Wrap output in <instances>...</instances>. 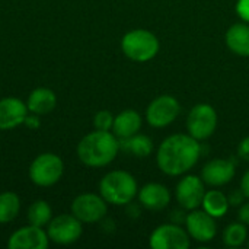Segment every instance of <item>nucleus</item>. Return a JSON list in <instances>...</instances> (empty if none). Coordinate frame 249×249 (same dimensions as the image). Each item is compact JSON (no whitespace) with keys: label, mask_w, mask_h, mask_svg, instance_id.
Instances as JSON below:
<instances>
[{"label":"nucleus","mask_w":249,"mask_h":249,"mask_svg":"<svg viewBox=\"0 0 249 249\" xmlns=\"http://www.w3.org/2000/svg\"><path fill=\"white\" fill-rule=\"evenodd\" d=\"M201 156V144L190 134L166 137L156 153L159 169L169 177H179L196 166Z\"/></svg>","instance_id":"f257e3e1"},{"label":"nucleus","mask_w":249,"mask_h":249,"mask_svg":"<svg viewBox=\"0 0 249 249\" xmlns=\"http://www.w3.org/2000/svg\"><path fill=\"white\" fill-rule=\"evenodd\" d=\"M120 152L118 137L109 131L95 130L86 134L77 144V158L89 168L109 165Z\"/></svg>","instance_id":"f03ea898"},{"label":"nucleus","mask_w":249,"mask_h":249,"mask_svg":"<svg viewBox=\"0 0 249 249\" xmlns=\"http://www.w3.org/2000/svg\"><path fill=\"white\" fill-rule=\"evenodd\" d=\"M137 193V181L127 171H111L99 182V194L108 204L128 206Z\"/></svg>","instance_id":"7ed1b4c3"},{"label":"nucleus","mask_w":249,"mask_h":249,"mask_svg":"<svg viewBox=\"0 0 249 249\" xmlns=\"http://www.w3.org/2000/svg\"><path fill=\"white\" fill-rule=\"evenodd\" d=\"M158 36L147 29H133L121 39V50L124 55L137 63H146L159 53Z\"/></svg>","instance_id":"20e7f679"},{"label":"nucleus","mask_w":249,"mask_h":249,"mask_svg":"<svg viewBox=\"0 0 249 249\" xmlns=\"http://www.w3.org/2000/svg\"><path fill=\"white\" fill-rule=\"evenodd\" d=\"M64 172V163L55 153L38 155L29 166V179L38 187L55 185Z\"/></svg>","instance_id":"39448f33"},{"label":"nucleus","mask_w":249,"mask_h":249,"mask_svg":"<svg viewBox=\"0 0 249 249\" xmlns=\"http://www.w3.org/2000/svg\"><path fill=\"white\" fill-rule=\"evenodd\" d=\"M217 128V112L209 104L196 105L187 117V131L196 140H206Z\"/></svg>","instance_id":"423d86ee"},{"label":"nucleus","mask_w":249,"mask_h":249,"mask_svg":"<svg viewBox=\"0 0 249 249\" xmlns=\"http://www.w3.org/2000/svg\"><path fill=\"white\" fill-rule=\"evenodd\" d=\"M181 112V105L178 99L172 95H160L155 98L147 109L146 120L155 128H163L172 124Z\"/></svg>","instance_id":"0eeeda50"},{"label":"nucleus","mask_w":249,"mask_h":249,"mask_svg":"<svg viewBox=\"0 0 249 249\" xmlns=\"http://www.w3.org/2000/svg\"><path fill=\"white\" fill-rule=\"evenodd\" d=\"M108 212V203L104 197L93 193H85L77 196L71 203V214H74L82 223L101 222Z\"/></svg>","instance_id":"6e6552de"},{"label":"nucleus","mask_w":249,"mask_h":249,"mask_svg":"<svg viewBox=\"0 0 249 249\" xmlns=\"http://www.w3.org/2000/svg\"><path fill=\"white\" fill-rule=\"evenodd\" d=\"M83 228L82 222L74 214H60L53 217L47 225V233L51 242L58 245H70L79 241Z\"/></svg>","instance_id":"1a4fd4ad"},{"label":"nucleus","mask_w":249,"mask_h":249,"mask_svg":"<svg viewBox=\"0 0 249 249\" xmlns=\"http://www.w3.org/2000/svg\"><path fill=\"white\" fill-rule=\"evenodd\" d=\"M190 244L188 232L177 223L160 225L149 238V245L153 249H187Z\"/></svg>","instance_id":"9d476101"},{"label":"nucleus","mask_w":249,"mask_h":249,"mask_svg":"<svg viewBox=\"0 0 249 249\" xmlns=\"http://www.w3.org/2000/svg\"><path fill=\"white\" fill-rule=\"evenodd\" d=\"M206 194L204 181L197 175L184 177L175 190V197L179 206L185 210H196L203 204Z\"/></svg>","instance_id":"9b49d317"},{"label":"nucleus","mask_w":249,"mask_h":249,"mask_svg":"<svg viewBox=\"0 0 249 249\" xmlns=\"http://www.w3.org/2000/svg\"><path fill=\"white\" fill-rule=\"evenodd\" d=\"M185 226L190 238L197 242L207 244L214 239L217 232V225L213 216L204 210H190L185 217Z\"/></svg>","instance_id":"f8f14e48"},{"label":"nucleus","mask_w":249,"mask_h":249,"mask_svg":"<svg viewBox=\"0 0 249 249\" xmlns=\"http://www.w3.org/2000/svg\"><path fill=\"white\" fill-rule=\"evenodd\" d=\"M48 245L50 238L44 228L32 225L18 229L7 241V247L10 249H47Z\"/></svg>","instance_id":"ddd939ff"},{"label":"nucleus","mask_w":249,"mask_h":249,"mask_svg":"<svg viewBox=\"0 0 249 249\" xmlns=\"http://www.w3.org/2000/svg\"><path fill=\"white\" fill-rule=\"evenodd\" d=\"M235 165L229 159H213L203 166L201 179L210 187H222L229 184L235 177Z\"/></svg>","instance_id":"4468645a"},{"label":"nucleus","mask_w":249,"mask_h":249,"mask_svg":"<svg viewBox=\"0 0 249 249\" xmlns=\"http://www.w3.org/2000/svg\"><path fill=\"white\" fill-rule=\"evenodd\" d=\"M28 107L19 98L10 96L0 99V130H12L25 123Z\"/></svg>","instance_id":"2eb2a0df"},{"label":"nucleus","mask_w":249,"mask_h":249,"mask_svg":"<svg viewBox=\"0 0 249 249\" xmlns=\"http://www.w3.org/2000/svg\"><path fill=\"white\" fill-rule=\"evenodd\" d=\"M137 196H139V203L150 212H160L166 209L171 203L169 190L165 185L156 182H150L142 187Z\"/></svg>","instance_id":"dca6fc26"},{"label":"nucleus","mask_w":249,"mask_h":249,"mask_svg":"<svg viewBox=\"0 0 249 249\" xmlns=\"http://www.w3.org/2000/svg\"><path fill=\"white\" fill-rule=\"evenodd\" d=\"M228 48L241 57H249V23H233L225 35Z\"/></svg>","instance_id":"f3484780"},{"label":"nucleus","mask_w":249,"mask_h":249,"mask_svg":"<svg viewBox=\"0 0 249 249\" xmlns=\"http://www.w3.org/2000/svg\"><path fill=\"white\" fill-rule=\"evenodd\" d=\"M26 107L31 114L45 115L57 107V96L48 88H36L29 93Z\"/></svg>","instance_id":"a211bd4d"},{"label":"nucleus","mask_w":249,"mask_h":249,"mask_svg":"<svg viewBox=\"0 0 249 249\" xmlns=\"http://www.w3.org/2000/svg\"><path fill=\"white\" fill-rule=\"evenodd\" d=\"M142 128V117L134 109H125L114 117L112 131L118 139H127L137 134Z\"/></svg>","instance_id":"6ab92c4d"},{"label":"nucleus","mask_w":249,"mask_h":249,"mask_svg":"<svg viewBox=\"0 0 249 249\" xmlns=\"http://www.w3.org/2000/svg\"><path fill=\"white\" fill-rule=\"evenodd\" d=\"M120 142V149L136 156V158H147L152 155L153 152V142L150 140V137L144 136V134H134L131 137L127 139H118Z\"/></svg>","instance_id":"aec40b11"},{"label":"nucleus","mask_w":249,"mask_h":249,"mask_svg":"<svg viewBox=\"0 0 249 249\" xmlns=\"http://www.w3.org/2000/svg\"><path fill=\"white\" fill-rule=\"evenodd\" d=\"M201 206L204 212H207L214 219H219L223 217L229 210V200L228 196L223 194L222 191L212 190V191H206Z\"/></svg>","instance_id":"412c9836"},{"label":"nucleus","mask_w":249,"mask_h":249,"mask_svg":"<svg viewBox=\"0 0 249 249\" xmlns=\"http://www.w3.org/2000/svg\"><path fill=\"white\" fill-rule=\"evenodd\" d=\"M20 212V198L12 191L0 194V225L10 223L18 217Z\"/></svg>","instance_id":"4be33fe9"},{"label":"nucleus","mask_w":249,"mask_h":249,"mask_svg":"<svg viewBox=\"0 0 249 249\" xmlns=\"http://www.w3.org/2000/svg\"><path fill=\"white\" fill-rule=\"evenodd\" d=\"M28 222L32 226H38V228H44L47 226L51 219H53V210L51 206L44 201V200H38L35 203H32L28 209Z\"/></svg>","instance_id":"5701e85b"},{"label":"nucleus","mask_w":249,"mask_h":249,"mask_svg":"<svg viewBox=\"0 0 249 249\" xmlns=\"http://www.w3.org/2000/svg\"><path fill=\"white\" fill-rule=\"evenodd\" d=\"M248 239V229L247 225L242 222L231 223L225 231H223V244L231 248H238L242 247Z\"/></svg>","instance_id":"b1692460"},{"label":"nucleus","mask_w":249,"mask_h":249,"mask_svg":"<svg viewBox=\"0 0 249 249\" xmlns=\"http://www.w3.org/2000/svg\"><path fill=\"white\" fill-rule=\"evenodd\" d=\"M93 125H95V130L109 131V130H112V125H114V115L109 111L102 109L95 115Z\"/></svg>","instance_id":"393cba45"},{"label":"nucleus","mask_w":249,"mask_h":249,"mask_svg":"<svg viewBox=\"0 0 249 249\" xmlns=\"http://www.w3.org/2000/svg\"><path fill=\"white\" fill-rule=\"evenodd\" d=\"M245 194L242 193V190H233L229 196H228V200H229V206L232 207H239L244 201H245Z\"/></svg>","instance_id":"a878e982"},{"label":"nucleus","mask_w":249,"mask_h":249,"mask_svg":"<svg viewBox=\"0 0 249 249\" xmlns=\"http://www.w3.org/2000/svg\"><path fill=\"white\" fill-rule=\"evenodd\" d=\"M236 13L238 16L249 23V0H238L236 3Z\"/></svg>","instance_id":"bb28decb"},{"label":"nucleus","mask_w":249,"mask_h":249,"mask_svg":"<svg viewBox=\"0 0 249 249\" xmlns=\"http://www.w3.org/2000/svg\"><path fill=\"white\" fill-rule=\"evenodd\" d=\"M238 156H239L242 160L249 162V136L248 137H245V139L239 143V146H238Z\"/></svg>","instance_id":"cd10ccee"},{"label":"nucleus","mask_w":249,"mask_h":249,"mask_svg":"<svg viewBox=\"0 0 249 249\" xmlns=\"http://www.w3.org/2000/svg\"><path fill=\"white\" fill-rule=\"evenodd\" d=\"M238 217H239V222H242L244 225L249 226V201H244L241 206H239V212H238Z\"/></svg>","instance_id":"c85d7f7f"},{"label":"nucleus","mask_w":249,"mask_h":249,"mask_svg":"<svg viewBox=\"0 0 249 249\" xmlns=\"http://www.w3.org/2000/svg\"><path fill=\"white\" fill-rule=\"evenodd\" d=\"M28 128H34V130H36V128H39V125H41V121H39V115H36V114H32V115H26V118H25V123H23Z\"/></svg>","instance_id":"c756f323"},{"label":"nucleus","mask_w":249,"mask_h":249,"mask_svg":"<svg viewBox=\"0 0 249 249\" xmlns=\"http://www.w3.org/2000/svg\"><path fill=\"white\" fill-rule=\"evenodd\" d=\"M241 190L245 194V197L249 200V169L244 174V177L241 179Z\"/></svg>","instance_id":"7c9ffc66"},{"label":"nucleus","mask_w":249,"mask_h":249,"mask_svg":"<svg viewBox=\"0 0 249 249\" xmlns=\"http://www.w3.org/2000/svg\"><path fill=\"white\" fill-rule=\"evenodd\" d=\"M247 245H248V248H249V241H248V244H247Z\"/></svg>","instance_id":"2f4dec72"}]
</instances>
